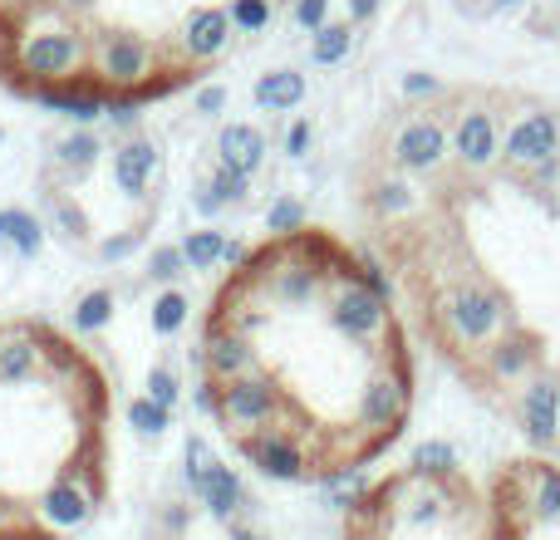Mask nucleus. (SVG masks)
I'll return each instance as SVG.
<instances>
[{
  "label": "nucleus",
  "instance_id": "1",
  "mask_svg": "<svg viewBox=\"0 0 560 540\" xmlns=\"http://www.w3.org/2000/svg\"><path fill=\"white\" fill-rule=\"evenodd\" d=\"M192 368L197 413L285 486L364 472L413 418V354L384 270L315 226L232 266Z\"/></svg>",
  "mask_w": 560,
  "mask_h": 540
},
{
  "label": "nucleus",
  "instance_id": "2",
  "mask_svg": "<svg viewBox=\"0 0 560 540\" xmlns=\"http://www.w3.org/2000/svg\"><path fill=\"white\" fill-rule=\"evenodd\" d=\"M114 496V394L69 334L0 325V540H79Z\"/></svg>",
  "mask_w": 560,
  "mask_h": 540
},
{
  "label": "nucleus",
  "instance_id": "3",
  "mask_svg": "<svg viewBox=\"0 0 560 540\" xmlns=\"http://www.w3.org/2000/svg\"><path fill=\"white\" fill-rule=\"evenodd\" d=\"M339 540H502L492 486L453 457L423 453L345 506Z\"/></svg>",
  "mask_w": 560,
  "mask_h": 540
},
{
  "label": "nucleus",
  "instance_id": "4",
  "mask_svg": "<svg viewBox=\"0 0 560 540\" xmlns=\"http://www.w3.org/2000/svg\"><path fill=\"white\" fill-rule=\"evenodd\" d=\"M502 540H560V462L512 457L492 472Z\"/></svg>",
  "mask_w": 560,
  "mask_h": 540
},
{
  "label": "nucleus",
  "instance_id": "5",
  "mask_svg": "<svg viewBox=\"0 0 560 540\" xmlns=\"http://www.w3.org/2000/svg\"><path fill=\"white\" fill-rule=\"evenodd\" d=\"M158 69L163 55L148 35L133 30H98L94 39V79L108 94H158Z\"/></svg>",
  "mask_w": 560,
  "mask_h": 540
},
{
  "label": "nucleus",
  "instance_id": "6",
  "mask_svg": "<svg viewBox=\"0 0 560 540\" xmlns=\"http://www.w3.org/2000/svg\"><path fill=\"white\" fill-rule=\"evenodd\" d=\"M94 59L89 39L79 35L74 25H39V30H25L15 45V69L30 89L39 84H65V79H79L84 64Z\"/></svg>",
  "mask_w": 560,
  "mask_h": 540
},
{
  "label": "nucleus",
  "instance_id": "7",
  "mask_svg": "<svg viewBox=\"0 0 560 540\" xmlns=\"http://www.w3.org/2000/svg\"><path fill=\"white\" fill-rule=\"evenodd\" d=\"M30 98L35 104H45L49 114H59L65 124H74V128H89V124H98V118L108 114V89L98 84V79H65V84H39V89H30Z\"/></svg>",
  "mask_w": 560,
  "mask_h": 540
},
{
  "label": "nucleus",
  "instance_id": "8",
  "mask_svg": "<svg viewBox=\"0 0 560 540\" xmlns=\"http://www.w3.org/2000/svg\"><path fill=\"white\" fill-rule=\"evenodd\" d=\"M232 15L226 5H197L183 15V30H177V49L192 64H207V59H222L226 45H232Z\"/></svg>",
  "mask_w": 560,
  "mask_h": 540
},
{
  "label": "nucleus",
  "instance_id": "9",
  "mask_svg": "<svg viewBox=\"0 0 560 540\" xmlns=\"http://www.w3.org/2000/svg\"><path fill=\"white\" fill-rule=\"evenodd\" d=\"M158 167H163V153H158L153 138L133 133V138H118L114 143V187L124 197H148V187H153Z\"/></svg>",
  "mask_w": 560,
  "mask_h": 540
},
{
  "label": "nucleus",
  "instance_id": "10",
  "mask_svg": "<svg viewBox=\"0 0 560 540\" xmlns=\"http://www.w3.org/2000/svg\"><path fill=\"white\" fill-rule=\"evenodd\" d=\"M266 163V133L256 124H226L217 133V167L256 177V167Z\"/></svg>",
  "mask_w": 560,
  "mask_h": 540
},
{
  "label": "nucleus",
  "instance_id": "11",
  "mask_svg": "<svg viewBox=\"0 0 560 540\" xmlns=\"http://www.w3.org/2000/svg\"><path fill=\"white\" fill-rule=\"evenodd\" d=\"M98 157H104V138H98L94 128H74V133H65L55 143V167L69 177V183L94 173Z\"/></svg>",
  "mask_w": 560,
  "mask_h": 540
},
{
  "label": "nucleus",
  "instance_id": "12",
  "mask_svg": "<svg viewBox=\"0 0 560 540\" xmlns=\"http://www.w3.org/2000/svg\"><path fill=\"white\" fill-rule=\"evenodd\" d=\"M246 192H252V177L232 173V167H217V173L192 192V207L202 216H217V212H226V207H242Z\"/></svg>",
  "mask_w": 560,
  "mask_h": 540
},
{
  "label": "nucleus",
  "instance_id": "13",
  "mask_svg": "<svg viewBox=\"0 0 560 540\" xmlns=\"http://www.w3.org/2000/svg\"><path fill=\"white\" fill-rule=\"evenodd\" d=\"M252 98L266 114H290V108H300V98H305V74H295V69H271V74L256 79Z\"/></svg>",
  "mask_w": 560,
  "mask_h": 540
},
{
  "label": "nucleus",
  "instance_id": "14",
  "mask_svg": "<svg viewBox=\"0 0 560 540\" xmlns=\"http://www.w3.org/2000/svg\"><path fill=\"white\" fill-rule=\"evenodd\" d=\"M0 246H10L20 261H30V256H39V246H45V222L20 212V207H5V212H0Z\"/></svg>",
  "mask_w": 560,
  "mask_h": 540
},
{
  "label": "nucleus",
  "instance_id": "15",
  "mask_svg": "<svg viewBox=\"0 0 560 540\" xmlns=\"http://www.w3.org/2000/svg\"><path fill=\"white\" fill-rule=\"evenodd\" d=\"M177 246H183V256H187V270H212V266H222V256H226V236L212 232V226L187 232Z\"/></svg>",
  "mask_w": 560,
  "mask_h": 540
},
{
  "label": "nucleus",
  "instance_id": "16",
  "mask_svg": "<svg viewBox=\"0 0 560 540\" xmlns=\"http://www.w3.org/2000/svg\"><path fill=\"white\" fill-rule=\"evenodd\" d=\"M114 319V290H89L74 305V334H98Z\"/></svg>",
  "mask_w": 560,
  "mask_h": 540
},
{
  "label": "nucleus",
  "instance_id": "17",
  "mask_svg": "<svg viewBox=\"0 0 560 540\" xmlns=\"http://www.w3.org/2000/svg\"><path fill=\"white\" fill-rule=\"evenodd\" d=\"M226 15H232L236 35H261V30H271V20H276V0H232Z\"/></svg>",
  "mask_w": 560,
  "mask_h": 540
},
{
  "label": "nucleus",
  "instance_id": "18",
  "mask_svg": "<svg viewBox=\"0 0 560 540\" xmlns=\"http://www.w3.org/2000/svg\"><path fill=\"white\" fill-rule=\"evenodd\" d=\"M349 55V25H319L310 35V64H339Z\"/></svg>",
  "mask_w": 560,
  "mask_h": 540
},
{
  "label": "nucleus",
  "instance_id": "19",
  "mask_svg": "<svg viewBox=\"0 0 560 540\" xmlns=\"http://www.w3.org/2000/svg\"><path fill=\"white\" fill-rule=\"evenodd\" d=\"M143 104H148L143 94H108V114H104V124L114 128V133L133 138V133H138V124H143Z\"/></svg>",
  "mask_w": 560,
  "mask_h": 540
},
{
  "label": "nucleus",
  "instance_id": "20",
  "mask_svg": "<svg viewBox=\"0 0 560 540\" xmlns=\"http://www.w3.org/2000/svg\"><path fill=\"white\" fill-rule=\"evenodd\" d=\"M187 319V295L183 290H163V295L153 300V329L158 334H177Z\"/></svg>",
  "mask_w": 560,
  "mask_h": 540
},
{
  "label": "nucleus",
  "instance_id": "21",
  "mask_svg": "<svg viewBox=\"0 0 560 540\" xmlns=\"http://www.w3.org/2000/svg\"><path fill=\"white\" fill-rule=\"evenodd\" d=\"M183 270H187L183 246H158V251L148 256V280H158V285H173Z\"/></svg>",
  "mask_w": 560,
  "mask_h": 540
},
{
  "label": "nucleus",
  "instance_id": "22",
  "mask_svg": "<svg viewBox=\"0 0 560 540\" xmlns=\"http://www.w3.org/2000/svg\"><path fill=\"white\" fill-rule=\"evenodd\" d=\"M226 104H232V89L217 84V79H212V84H202V89L192 94V114H197V118H222Z\"/></svg>",
  "mask_w": 560,
  "mask_h": 540
},
{
  "label": "nucleus",
  "instance_id": "23",
  "mask_svg": "<svg viewBox=\"0 0 560 540\" xmlns=\"http://www.w3.org/2000/svg\"><path fill=\"white\" fill-rule=\"evenodd\" d=\"M266 226H271V236L300 232V226H305V212H300L295 197H280V202H271V212H266Z\"/></svg>",
  "mask_w": 560,
  "mask_h": 540
},
{
  "label": "nucleus",
  "instance_id": "24",
  "mask_svg": "<svg viewBox=\"0 0 560 540\" xmlns=\"http://www.w3.org/2000/svg\"><path fill=\"white\" fill-rule=\"evenodd\" d=\"M290 20L315 35L319 25H329V0H295V5H290Z\"/></svg>",
  "mask_w": 560,
  "mask_h": 540
},
{
  "label": "nucleus",
  "instance_id": "25",
  "mask_svg": "<svg viewBox=\"0 0 560 540\" xmlns=\"http://www.w3.org/2000/svg\"><path fill=\"white\" fill-rule=\"evenodd\" d=\"M143 246V236L138 232H118V236H104L98 242V261H128V256Z\"/></svg>",
  "mask_w": 560,
  "mask_h": 540
},
{
  "label": "nucleus",
  "instance_id": "26",
  "mask_svg": "<svg viewBox=\"0 0 560 540\" xmlns=\"http://www.w3.org/2000/svg\"><path fill=\"white\" fill-rule=\"evenodd\" d=\"M148 398L163 403V408H173L177 403V378L167 374V368H153V374H148Z\"/></svg>",
  "mask_w": 560,
  "mask_h": 540
},
{
  "label": "nucleus",
  "instance_id": "27",
  "mask_svg": "<svg viewBox=\"0 0 560 540\" xmlns=\"http://www.w3.org/2000/svg\"><path fill=\"white\" fill-rule=\"evenodd\" d=\"M305 148H310V124H295L285 133V153L290 157H305Z\"/></svg>",
  "mask_w": 560,
  "mask_h": 540
},
{
  "label": "nucleus",
  "instance_id": "28",
  "mask_svg": "<svg viewBox=\"0 0 560 540\" xmlns=\"http://www.w3.org/2000/svg\"><path fill=\"white\" fill-rule=\"evenodd\" d=\"M49 5H59V10H74V15H84V10H94L98 0H49Z\"/></svg>",
  "mask_w": 560,
  "mask_h": 540
},
{
  "label": "nucleus",
  "instance_id": "29",
  "mask_svg": "<svg viewBox=\"0 0 560 540\" xmlns=\"http://www.w3.org/2000/svg\"><path fill=\"white\" fill-rule=\"evenodd\" d=\"M374 5H378V0H349V15H354V20H369V15H374Z\"/></svg>",
  "mask_w": 560,
  "mask_h": 540
},
{
  "label": "nucleus",
  "instance_id": "30",
  "mask_svg": "<svg viewBox=\"0 0 560 540\" xmlns=\"http://www.w3.org/2000/svg\"><path fill=\"white\" fill-rule=\"evenodd\" d=\"M556 10H560V0H556Z\"/></svg>",
  "mask_w": 560,
  "mask_h": 540
}]
</instances>
